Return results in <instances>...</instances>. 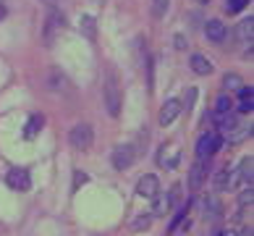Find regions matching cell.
Listing matches in <instances>:
<instances>
[{"label": "cell", "instance_id": "28", "mask_svg": "<svg viewBox=\"0 0 254 236\" xmlns=\"http://www.w3.org/2000/svg\"><path fill=\"white\" fill-rule=\"evenodd\" d=\"M3 16H5V5H3V3H0V18H3Z\"/></svg>", "mask_w": 254, "mask_h": 236}, {"label": "cell", "instance_id": "9", "mask_svg": "<svg viewBox=\"0 0 254 236\" xmlns=\"http://www.w3.org/2000/svg\"><path fill=\"white\" fill-rule=\"evenodd\" d=\"M157 192H160V181H157L155 173H147V176L139 178V184H136V194L139 197H149V200H152Z\"/></svg>", "mask_w": 254, "mask_h": 236}, {"label": "cell", "instance_id": "18", "mask_svg": "<svg viewBox=\"0 0 254 236\" xmlns=\"http://www.w3.org/2000/svg\"><path fill=\"white\" fill-rule=\"evenodd\" d=\"M171 8V0H152V16L155 18H163Z\"/></svg>", "mask_w": 254, "mask_h": 236}, {"label": "cell", "instance_id": "14", "mask_svg": "<svg viewBox=\"0 0 254 236\" xmlns=\"http://www.w3.org/2000/svg\"><path fill=\"white\" fill-rule=\"evenodd\" d=\"M173 197H176V192L173 194H155L152 200H155V207H152V213L155 215H165L168 213V207H171V202H173Z\"/></svg>", "mask_w": 254, "mask_h": 236}, {"label": "cell", "instance_id": "20", "mask_svg": "<svg viewBox=\"0 0 254 236\" xmlns=\"http://www.w3.org/2000/svg\"><path fill=\"white\" fill-rule=\"evenodd\" d=\"M40 129H42V116H32L29 118V129H26V137H34Z\"/></svg>", "mask_w": 254, "mask_h": 236}, {"label": "cell", "instance_id": "26", "mask_svg": "<svg viewBox=\"0 0 254 236\" xmlns=\"http://www.w3.org/2000/svg\"><path fill=\"white\" fill-rule=\"evenodd\" d=\"M84 181H87V176H84V173H76V176H73V186H79V184H84Z\"/></svg>", "mask_w": 254, "mask_h": 236}, {"label": "cell", "instance_id": "8", "mask_svg": "<svg viewBox=\"0 0 254 236\" xmlns=\"http://www.w3.org/2000/svg\"><path fill=\"white\" fill-rule=\"evenodd\" d=\"M204 34H207V40H210V42L223 45V40L228 37V29H225V24L220 21V18H210V21L204 24Z\"/></svg>", "mask_w": 254, "mask_h": 236}, {"label": "cell", "instance_id": "19", "mask_svg": "<svg viewBox=\"0 0 254 236\" xmlns=\"http://www.w3.org/2000/svg\"><path fill=\"white\" fill-rule=\"evenodd\" d=\"M223 84H225V89H239L244 81H241V77H239V74H225Z\"/></svg>", "mask_w": 254, "mask_h": 236}, {"label": "cell", "instance_id": "4", "mask_svg": "<svg viewBox=\"0 0 254 236\" xmlns=\"http://www.w3.org/2000/svg\"><path fill=\"white\" fill-rule=\"evenodd\" d=\"M45 87H48L50 92H58V94H68L73 89L71 87V79L65 77V71H61L58 66L48 69V74H45Z\"/></svg>", "mask_w": 254, "mask_h": 236}, {"label": "cell", "instance_id": "27", "mask_svg": "<svg viewBox=\"0 0 254 236\" xmlns=\"http://www.w3.org/2000/svg\"><path fill=\"white\" fill-rule=\"evenodd\" d=\"M176 47H178V50H184V47H186V42H184L181 34H176Z\"/></svg>", "mask_w": 254, "mask_h": 236}, {"label": "cell", "instance_id": "30", "mask_svg": "<svg viewBox=\"0 0 254 236\" xmlns=\"http://www.w3.org/2000/svg\"><path fill=\"white\" fill-rule=\"evenodd\" d=\"M196 3H202V5H204V3H210V0H196Z\"/></svg>", "mask_w": 254, "mask_h": 236}, {"label": "cell", "instance_id": "12", "mask_svg": "<svg viewBox=\"0 0 254 236\" xmlns=\"http://www.w3.org/2000/svg\"><path fill=\"white\" fill-rule=\"evenodd\" d=\"M189 66H191V71H194V74H199V77H207V74H212V63H210V58H207V55H202V53H194V55H191V61H189Z\"/></svg>", "mask_w": 254, "mask_h": 236}, {"label": "cell", "instance_id": "24", "mask_svg": "<svg viewBox=\"0 0 254 236\" xmlns=\"http://www.w3.org/2000/svg\"><path fill=\"white\" fill-rule=\"evenodd\" d=\"M252 197H254V194H252V186H247V192H241V197H239V202H241V205H247V202L252 205Z\"/></svg>", "mask_w": 254, "mask_h": 236}, {"label": "cell", "instance_id": "17", "mask_svg": "<svg viewBox=\"0 0 254 236\" xmlns=\"http://www.w3.org/2000/svg\"><path fill=\"white\" fill-rule=\"evenodd\" d=\"M231 97L228 94H220L218 100H215V113H218V116H225V113H231Z\"/></svg>", "mask_w": 254, "mask_h": 236}, {"label": "cell", "instance_id": "7", "mask_svg": "<svg viewBox=\"0 0 254 236\" xmlns=\"http://www.w3.org/2000/svg\"><path fill=\"white\" fill-rule=\"evenodd\" d=\"M5 181H8L11 189H16V192H29L32 189V176H29L26 168H11L8 176H5Z\"/></svg>", "mask_w": 254, "mask_h": 236}, {"label": "cell", "instance_id": "10", "mask_svg": "<svg viewBox=\"0 0 254 236\" xmlns=\"http://www.w3.org/2000/svg\"><path fill=\"white\" fill-rule=\"evenodd\" d=\"M204 178H207V165H204V160H196V163L189 168V189H191V192L202 189Z\"/></svg>", "mask_w": 254, "mask_h": 236}, {"label": "cell", "instance_id": "2", "mask_svg": "<svg viewBox=\"0 0 254 236\" xmlns=\"http://www.w3.org/2000/svg\"><path fill=\"white\" fill-rule=\"evenodd\" d=\"M68 145H71L73 150H79V153H87V150L95 145V129H92L89 124L71 126V131H68Z\"/></svg>", "mask_w": 254, "mask_h": 236}, {"label": "cell", "instance_id": "21", "mask_svg": "<svg viewBox=\"0 0 254 236\" xmlns=\"http://www.w3.org/2000/svg\"><path fill=\"white\" fill-rule=\"evenodd\" d=\"M244 5H247V0H225V11H228V13L241 11Z\"/></svg>", "mask_w": 254, "mask_h": 236}, {"label": "cell", "instance_id": "13", "mask_svg": "<svg viewBox=\"0 0 254 236\" xmlns=\"http://www.w3.org/2000/svg\"><path fill=\"white\" fill-rule=\"evenodd\" d=\"M79 29H81V34L87 37L89 42H95V40H97V21H95V16H81Z\"/></svg>", "mask_w": 254, "mask_h": 236}, {"label": "cell", "instance_id": "6", "mask_svg": "<svg viewBox=\"0 0 254 236\" xmlns=\"http://www.w3.org/2000/svg\"><path fill=\"white\" fill-rule=\"evenodd\" d=\"M223 147V137L220 134H202L199 142H196V157L199 160H207L212 157L218 150Z\"/></svg>", "mask_w": 254, "mask_h": 236}, {"label": "cell", "instance_id": "23", "mask_svg": "<svg viewBox=\"0 0 254 236\" xmlns=\"http://www.w3.org/2000/svg\"><path fill=\"white\" fill-rule=\"evenodd\" d=\"M252 108H254V94L252 97H241L239 100V110L241 113H252Z\"/></svg>", "mask_w": 254, "mask_h": 236}, {"label": "cell", "instance_id": "11", "mask_svg": "<svg viewBox=\"0 0 254 236\" xmlns=\"http://www.w3.org/2000/svg\"><path fill=\"white\" fill-rule=\"evenodd\" d=\"M178 113H181V102H178V100H168L163 105V110H160V126H171Z\"/></svg>", "mask_w": 254, "mask_h": 236}, {"label": "cell", "instance_id": "1", "mask_svg": "<svg viewBox=\"0 0 254 236\" xmlns=\"http://www.w3.org/2000/svg\"><path fill=\"white\" fill-rule=\"evenodd\" d=\"M102 100H105V108L113 118L121 116V105H124V97H121V84H118V74L116 71H108L105 84H102Z\"/></svg>", "mask_w": 254, "mask_h": 236}, {"label": "cell", "instance_id": "16", "mask_svg": "<svg viewBox=\"0 0 254 236\" xmlns=\"http://www.w3.org/2000/svg\"><path fill=\"white\" fill-rule=\"evenodd\" d=\"M252 26H254V18H244L239 24V34H241V42H252Z\"/></svg>", "mask_w": 254, "mask_h": 236}, {"label": "cell", "instance_id": "29", "mask_svg": "<svg viewBox=\"0 0 254 236\" xmlns=\"http://www.w3.org/2000/svg\"><path fill=\"white\" fill-rule=\"evenodd\" d=\"M45 3H48V5H55V3H58V0H45Z\"/></svg>", "mask_w": 254, "mask_h": 236}, {"label": "cell", "instance_id": "3", "mask_svg": "<svg viewBox=\"0 0 254 236\" xmlns=\"http://www.w3.org/2000/svg\"><path fill=\"white\" fill-rule=\"evenodd\" d=\"M65 29V16L58 11V8H53L48 13V21H45V29H42V45L45 47H53L55 37Z\"/></svg>", "mask_w": 254, "mask_h": 236}, {"label": "cell", "instance_id": "5", "mask_svg": "<svg viewBox=\"0 0 254 236\" xmlns=\"http://www.w3.org/2000/svg\"><path fill=\"white\" fill-rule=\"evenodd\" d=\"M134 160H136L134 145H118L116 150H113V155H110V163H113L116 171H128V168L134 165Z\"/></svg>", "mask_w": 254, "mask_h": 236}, {"label": "cell", "instance_id": "25", "mask_svg": "<svg viewBox=\"0 0 254 236\" xmlns=\"http://www.w3.org/2000/svg\"><path fill=\"white\" fill-rule=\"evenodd\" d=\"M149 221H152V218H136V221H134V231H142V229H147Z\"/></svg>", "mask_w": 254, "mask_h": 236}, {"label": "cell", "instance_id": "22", "mask_svg": "<svg viewBox=\"0 0 254 236\" xmlns=\"http://www.w3.org/2000/svg\"><path fill=\"white\" fill-rule=\"evenodd\" d=\"M204 207H210V215H212V218H218V215H220V210H223V207H220V202L215 200V197H210V200L204 202Z\"/></svg>", "mask_w": 254, "mask_h": 236}, {"label": "cell", "instance_id": "15", "mask_svg": "<svg viewBox=\"0 0 254 236\" xmlns=\"http://www.w3.org/2000/svg\"><path fill=\"white\" fill-rule=\"evenodd\" d=\"M228 178H231V171L228 168H220V171L215 173V189H218V192H225V189H228Z\"/></svg>", "mask_w": 254, "mask_h": 236}]
</instances>
